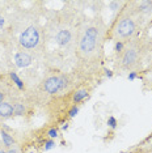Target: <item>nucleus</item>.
<instances>
[{"mask_svg": "<svg viewBox=\"0 0 152 153\" xmlns=\"http://www.w3.org/2000/svg\"><path fill=\"white\" fill-rule=\"evenodd\" d=\"M100 42V30L96 25L87 26L83 32L80 41H79V50L83 55L89 56L96 51Z\"/></svg>", "mask_w": 152, "mask_h": 153, "instance_id": "f257e3e1", "label": "nucleus"}, {"mask_svg": "<svg viewBox=\"0 0 152 153\" xmlns=\"http://www.w3.org/2000/svg\"><path fill=\"white\" fill-rule=\"evenodd\" d=\"M38 43H39V32L34 26H29L20 36V45L24 48H34L38 46Z\"/></svg>", "mask_w": 152, "mask_h": 153, "instance_id": "f03ea898", "label": "nucleus"}, {"mask_svg": "<svg viewBox=\"0 0 152 153\" xmlns=\"http://www.w3.org/2000/svg\"><path fill=\"white\" fill-rule=\"evenodd\" d=\"M134 30H135V24L131 19L129 17H126V19H122L118 24V26H117V33H118V36L121 38H127L130 37L131 34L134 33Z\"/></svg>", "mask_w": 152, "mask_h": 153, "instance_id": "7ed1b4c3", "label": "nucleus"}, {"mask_svg": "<svg viewBox=\"0 0 152 153\" xmlns=\"http://www.w3.org/2000/svg\"><path fill=\"white\" fill-rule=\"evenodd\" d=\"M64 86V79L62 77H57V76H53V77H49L45 81L43 88L47 93L50 94H54V93L59 92V90Z\"/></svg>", "mask_w": 152, "mask_h": 153, "instance_id": "20e7f679", "label": "nucleus"}, {"mask_svg": "<svg viewBox=\"0 0 152 153\" xmlns=\"http://www.w3.org/2000/svg\"><path fill=\"white\" fill-rule=\"evenodd\" d=\"M55 41H57V43L59 45L60 47H67L68 45L71 43V41H72V34H71L70 30L62 29V30H59V32L57 33Z\"/></svg>", "mask_w": 152, "mask_h": 153, "instance_id": "39448f33", "label": "nucleus"}, {"mask_svg": "<svg viewBox=\"0 0 152 153\" xmlns=\"http://www.w3.org/2000/svg\"><path fill=\"white\" fill-rule=\"evenodd\" d=\"M15 63L20 68L28 67V65H30V63H32V56L26 53H19L15 56Z\"/></svg>", "mask_w": 152, "mask_h": 153, "instance_id": "423d86ee", "label": "nucleus"}, {"mask_svg": "<svg viewBox=\"0 0 152 153\" xmlns=\"http://www.w3.org/2000/svg\"><path fill=\"white\" fill-rule=\"evenodd\" d=\"M136 60H138V54H136L135 50L129 48V50L125 51V54H123V56H122V62H123V64H125L126 67L135 64Z\"/></svg>", "mask_w": 152, "mask_h": 153, "instance_id": "0eeeda50", "label": "nucleus"}, {"mask_svg": "<svg viewBox=\"0 0 152 153\" xmlns=\"http://www.w3.org/2000/svg\"><path fill=\"white\" fill-rule=\"evenodd\" d=\"M15 113L13 111V106L11 105V103H8V102H0V117L1 118H9V117H12V114Z\"/></svg>", "mask_w": 152, "mask_h": 153, "instance_id": "6e6552de", "label": "nucleus"}, {"mask_svg": "<svg viewBox=\"0 0 152 153\" xmlns=\"http://www.w3.org/2000/svg\"><path fill=\"white\" fill-rule=\"evenodd\" d=\"M85 97H87V90H84V89L79 90V92L74 96V101H75V102H80V101L84 100Z\"/></svg>", "mask_w": 152, "mask_h": 153, "instance_id": "1a4fd4ad", "label": "nucleus"}, {"mask_svg": "<svg viewBox=\"0 0 152 153\" xmlns=\"http://www.w3.org/2000/svg\"><path fill=\"white\" fill-rule=\"evenodd\" d=\"M24 106L21 105V103H16L15 106H13V111H15V114H17V115H22L24 114Z\"/></svg>", "mask_w": 152, "mask_h": 153, "instance_id": "9d476101", "label": "nucleus"}, {"mask_svg": "<svg viewBox=\"0 0 152 153\" xmlns=\"http://www.w3.org/2000/svg\"><path fill=\"white\" fill-rule=\"evenodd\" d=\"M3 140H4V144L5 145H11V144H13V139L9 136L8 134H7V132H3Z\"/></svg>", "mask_w": 152, "mask_h": 153, "instance_id": "9b49d317", "label": "nucleus"}, {"mask_svg": "<svg viewBox=\"0 0 152 153\" xmlns=\"http://www.w3.org/2000/svg\"><path fill=\"white\" fill-rule=\"evenodd\" d=\"M11 77H12V80H13V81H15L16 82V85L17 86H19V88H22V81H21V80H20L19 77H17V75L16 74H13V72H12V74H11Z\"/></svg>", "mask_w": 152, "mask_h": 153, "instance_id": "f8f14e48", "label": "nucleus"}, {"mask_svg": "<svg viewBox=\"0 0 152 153\" xmlns=\"http://www.w3.org/2000/svg\"><path fill=\"white\" fill-rule=\"evenodd\" d=\"M108 124H109V126L112 127V128H114V127H115V124H117V120H115V118L110 117V118H109V120H108Z\"/></svg>", "mask_w": 152, "mask_h": 153, "instance_id": "ddd939ff", "label": "nucleus"}, {"mask_svg": "<svg viewBox=\"0 0 152 153\" xmlns=\"http://www.w3.org/2000/svg\"><path fill=\"white\" fill-rule=\"evenodd\" d=\"M49 136H50V137H57V136H58L57 130H54V128H53V130H50V131H49Z\"/></svg>", "mask_w": 152, "mask_h": 153, "instance_id": "4468645a", "label": "nucleus"}, {"mask_svg": "<svg viewBox=\"0 0 152 153\" xmlns=\"http://www.w3.org/2000/svg\"><path fill=\"white\" fill-rule=\"evenodd\" d=\"M4 24H5V20H4V17H3L1 15H0V30L4 27Z\"/></svg>", "mask_w": 152, "mask_h": 153, "instance_id": "2eb2a0df", "label": "nucleus"}, {"mask_svg": "<svg viewBox=\"0 0 152 153\" xmlns=\"http://www.w3.org/2000/svg\"><path fill=\"white\" fill-rule=\"evenodd\" d=\"M77 111H79V109H77V107H74V109H72V110L70 111V115H71V117L76 115V113H77Z\"/></svg>", "mask_w": 152, "mask_h": 153, "instance_id": "dca6fc26", "label": "nucleus"}, {"mask_svg": "<svg viewBox=\"0 0 152 153\" xmlns=\"http://www.w3.org/2000/svg\"><path fill=\"white\" fill-rule=\"evenodd\" d=\"M53 147H54V143L53 141H47L46 143V149H51Z\"/></svg>", "mask_w": 152, "mask_h": 153, "instance_id": "f3484780", "label": "nucleus"}, {"mask_svg": "<svg viewBox=\"0 0 152 153\" xmlns=\"http://www.w3.org/2000/svg\"><path fill=\"white\" fill-rule=\"evenodd\" d=\"M115 50L117 51H121V50H122V43H117V46H115Z\"/></svg>", "mask_w": 152, "mask_h": 153, "instance_id": "a211bd4d", "label": "nucleus"}, {"mask_svg": "<svg viewBox=\"0 0 152 153\" xmlns=\"http://www.w3.org/2000/svg\"><path fill=\"white\" fill-rule=\"evenodd\" d=\"M7 153H19V151H17L16 148H11V149H9V151L7 152Z\"/></svg>", "mask_w": 152, "mask_h": 153, "instance_id": "6ab92c4d", "label": "nucleus"}, {"mask_svg": "<svg viewBox=\"0 0 152 153\" xmlns=\"http://www.w3.org/2000/svg\"><path fill=\"white\" fill-rule=\"evenodd\" d=\"M135 76H136V75H135V74H134V72H133V74H131V75L129 76V79H130V80H134V79H135Z\"/></svg>", "mask_w": 152, "mask_h": 153, "instance_id": "aec40b11", "label": "nucleus"}, {"mask_svg": "<svg viewBox=\"0 0 152 153\" xmlns=\"http://www.w3.org/2000/svg\"><path fill=\"white\" fill-rule=\"evenodd\" d=\"M0 153H7L5 151H3V149H0Z\"/></svg>", "mask_w": 152, "mask_h": 153, "instance_id": "412c9836", "label": "nucleus"}]
</instances>
